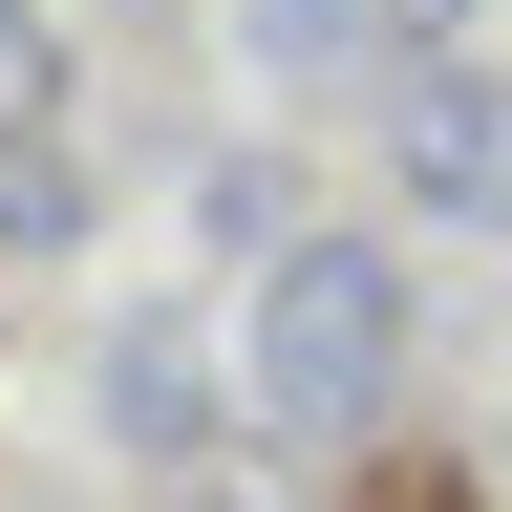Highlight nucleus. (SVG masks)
Here are the masks:
<instances>
[{"instance_id":"f03ea898","label":"nucleus","mask_w":512,"mask_h":512,"mask_svg":"<svg viewBox=\"0 0 512 512\" xmlns=\"http://www.w3.org/2000/svg\"><path fill=\"white\" fill-rule=\"evenodd\" d=\"M384 171H406L448 235H512V64H406V86H384Z\"/></svg>"},{"instance_id":"0eeeda50","label":"nucleus","mask_w":512,"mask_h":512,"mask_svg":"<svg viewBox=\"0 0 512 512\" xmlns=\"http://www.w3.org/2000/svg\"><path fill=\"white\" fill-rule=\"evenodd\" d=\"M342 512H491V491H470V470H448V448H384V470H363Z\"/></svg>"},{"instance_id":"7ed1b4c3","label":"nucleus","mask_w":512,"mask_h":512,"mask_svg":"<svg viewBox=\"0 0 512 512\" xmlns=\"http://www.w3.org/2000/svg\"><path fill=\"white\" fill-rule=\"evenodd\" d=\"M107 427L150 448V470H192V448H214V342H192V320H107Z\"/></svg>"},{"instance_id":"f257e3e1","label":"nucleus","mask_w":512,"mask_h":512,"mask_svg":"<svg viewBox=\"0 0 512 512\" xmlns=\"http://www.w3.org/2000/svg\"><path fill=\"white\" fill-rule=\"evenodd\" d=\"M235 384H256V427H299V448L384 427V406H406V256H384V235H278V256H256Z\"/></svg>"},{"instance_id":"39448f33","label":"nucleus","mask_w":512,"mask_h":512,"mask_svg":"<svg viewBox=\"0 0 512 512\" xmlns=\"http://www.w3.org/2000/svg\"><path fill=\"white\" fill-rule=\"evenodd\" d=\"M86 235V150L64 128H0V256H64Z\"/></svg>"},{"instance_id":"423d86ee","label":"nucleus","mask_w":512,"mask_h":512,"mask_svg":"<svg viewBox=\"0 0 512 512\" xmlns=\"http://www.w3.org/2000/svg\"><path fill=\"white\" fill-rule=\"evenodd\" d=\"M64 107V22H43V0H0V128H43Z\"/></svg>"},{"instance_id":"20e7f679","label":"nucleus","mask_w":512,"mask_h":512,"mask_svg":"<svg viewBox=\"0 0 512 512\" xmlns=\"http://www.w3.org/2000/svg\"><path fill=\"white\" fill-rule=\"evenodd\" d=\"M235 43L278 64V86H320V64H384L406 22H384V0H235Z\"/></svg>"},{"instance_id":"6e6552de","label":"nucleus","mask_w":512,"mask_h":512,"mask_svg":"<svg viewBox=\"0 0 512 512\" xmlns=\"http://www.w3.org/2000/svg\"><path fill=\"white\" fill-rule=\"evenodd\" d=\"M384 22H448V0H384Z\"/></svg>"}]
</instances>
